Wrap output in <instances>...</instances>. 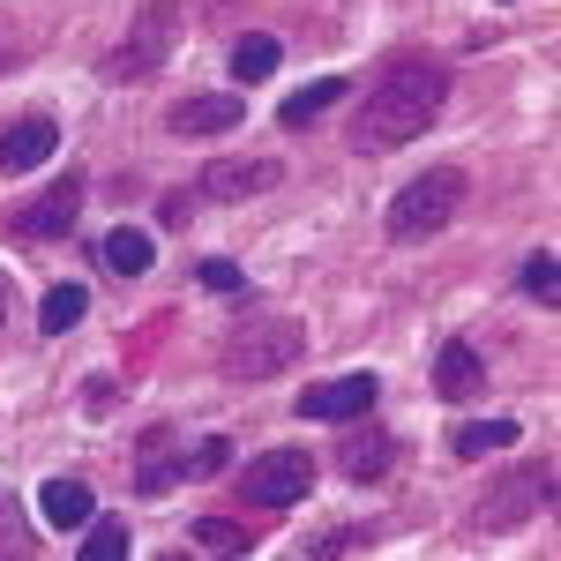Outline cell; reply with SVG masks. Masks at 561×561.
Segmentation results:
<instances>
[{"label": "cell", "mask_w": 561, "mask_h": 561, "mask_svg": "<svg viewBox=\"0 0 561 561\" xmlns=\"http://www.w3.org/2000/svg\"><path fill=\"white\" fill-rule=\"evenodd\" d=\"M442 98H449V68H434V60H389L375 90L359 98V113H352V150H397V142H412L420 128H434V113H442Z\"/></svg>", "instance_id": "1"}, {"label": "cell", "mask_w": 561, "mask_h": 561, "mask_svg": "<svg viewBox=\"0 0 561 561\" xmlns=\"http://www.w3.org/2000/svg\"><path fill=\"white\" fill-rule=\"evenodd\" d=\"M300 352H307V330L293 314H255V322H240V330L217 345V359H225L232 382H270V375H285Z\"/></svg>", "instance_id": "2"}, {"label": "cell", "mask_w": 561, "mask_h": 561, "mask_svg": "<svg viewBox=\"0 0 561 561\" xmlns=\"http://www.w3.org/2000/svg\"><path fill=\"white\" fill-rule=\"evenodd\" d=\"M173 45H180V8L173 0H150V8L135 15L128 38L98 60V76H105V83H142V76H158V68L173 60Z\"/></svg>", "instance_id": "3"}, {"label": "cell", "mask_w": 561, "mask_h": 561, "mask_svg": "<svg viewBox=\"0 0 561 561\" xmlns=\"http://www.w3.org/2000/svg\"><path fill=\"white\" fill-rule=\"evenodd\" d=\"M457 210H465V173H457V165H434V173H420L389 203V240H404V248H412V240H434Z\"/></svg>", "instance_id": "4"}, {"label": "cell", "mask_w": 561, "mask_h": 561, "mask_svg": "<svg viewBox=\"0 0 561 561\" xmlns=\"http://www.w3.org/2000/svg\"><path fill=\"white\" fill-rule=\"evenodd\" d=\"M307 486H314V457L307 449H270L240 472V502L248 510H293V502H307Z\"/></svg>", "instance_id": "5"}, {"label": "cell", "mask_w": 561, "mask_h": 561, "mask_svg": "<svg viewBox=\"0 0 561 561\" xmlns=\"http://www.w3.org/2000/svg\"><path fill=\"white\" fill-rule=\"evenodd\" d=\"M547 502H554V465L539 457V465H524V472H510V479H502V494H494V502H479V510H472V524H479V531H510V524L539 517Z\"/></svg>", "instance_id": "6"}, {"label": "cell", "mask_w": 561, "mask_h": 561, "mask_svg": "<svg viewBox=\"0 0 561 561\" xmlns=\"http://www.w3.org/2000/svg\"><path fill=\"white\" fill-rule=\"evenodd\" d=\"M76 217H83V180L60 173V180L38 195V203H23V210L8 217V232H15V240H31V248H45V240H60Z\"/></svg>", "instance_id": "7"}, {"label": "cell", "mask_w": 561, "mask_h": 561, "mask_svg": "<svg viewBox=\"0 0 561 561\" xmlns=\"http://www.w3.org/2000/svg\"><path fill=\"white\" fill-rule=\"evenodd\" d=\"M375 397H382V382H375V375H337V382L300 389V420L352 427V420H367V412H375Z\"/></svg>", "instance_id": "8"}, {"label": "cell", "mask_w": 561, "mask_h": 561, "mask_svg": "<svg viewBox=\"0 0 561 561\" xmlns=\"http://www.w3.org/2000/svg\"><path fill=\"white\" fill-rule=\"evenodd\" d=\"M277 180H285L277 158H225L203 173V203H248V195H270Z\"/></svg>", "instance_id": "9"}, {"label": "cell", "mask_w": 561, "mask_h": 561, "mask_svg": "<svg viewBox=\"0 0 561 561\" xmlns=\"http://www.w3.org/2000/svg\"><path fill=\"white\" fill-rule=\"evenodd\" d=\"M53 150H60V121L31 113V121H15V128L0 135V173H38Z\"/></svg>", "instance_id": "10"}, {"label": "cell", "mask_w": 561, "mask_h": 561, "mask_svg": "<svg viewBox=\"0 0 561 561\" xmlns=\"http://www.w3.org/2000/svg\"><path fill=\"white\" fill-rule=\"evenodd\" d=\"M479 382H486V359H479V345H472V337H449V345L434 352V389H442L449 404L479 397Z\"/></svg>", "instance_id": "11"}, {"label": "cell", "mask_w": 561, "mask_h": 561, "mask_svg": "<svg viewBox=\"0 0 561 561\" xmlns=\"http://www.w3.org/2000/svg\"><path fill=\"white\" fill-rule=\"evenodd\" d=\"M240 121H248V113H240V98H225V90H217V98H180L165 128L187 135V142H203V135H225V128H240Z\"/></svg>", "instance_id": "12"}, {"label": "cell", "mask_w": 561, "mask_h": 561, "mask_svg": "<svg viewBox=\"0 0 561 561\" xmlns=\"http://www.w3.org/2000/svg\"><path fill=\"white\" fill-rule=\"evenodd\" d=\"M389 457H397V442H389L382 427H359V434H345V442H337V465H345V479H382Z\"/></svg>", "instance_id": "13"}, {"label": "cell", "mask_w": 561, "mask_h": 561, "mask_svg": "<svg viewBox=\"0 0 561 561\" xmlns=\"http://www.w3.org/2000/svg\"><path fill=\"white\" fill-rule=\"evenodd\" d=\"M98 262H105L113 277H142V270L158 262V248H150V232H135V225H113V232L98 240Z\"/></svg>", "instance_id": "14"}, {"label": "cell", "mask_w": 561, "mask_h": 561, "mask_svg": "<svg viewBox=\"0 0 561 561\" xmlns=\"http://www.w3.org/2000/svg\"><path fill=\"white\" fill-rule=\"evenodd\" d=\"M277 60H285V45L270 38V31H248V38H232V83H270L277 76Z\"/></svg>", "instance_id": "15"}, {"label": "cell", "mask_w": 561, "mask_h": 561, "mask_svg": "<svg viewBox=\"0 0 561 561\" xmlns=\"http://www.w3.org/2000/svg\"><path fill=\"white\" fill-rule=\"evenodd\" d=\"M330 105H345V76H322V83L293 90V98H285V113H277V121H285V128L300 135L307 121H322V113H330Z\"/></svg>", "instance_id": "16"}, {"label": "cell", "mask_w": 561, "mask_h": 561, "mask_svg": "<svg viewBox=\"0 0 561 561\" xmlns=\"http://www.w3.org/2000/svg\"><path fill=\"white\" fill-rule=\"evenodd\" d=\"M38 510H45V524H90V486L83 479H45V494H38Z\"/></svg>", "instance_id": "17"}, {"label": "cell", "mask_w": 561, "mask_h": 561, "mask_svg": "<svg viewBox=\"0 0 561 561\" xmlns=\"http://www.w3.org/2000/svg\"><path fill=\"white\" fill-rule=\"evenodd\" d=\"M83 307H90L83 285H53V293H45V307H38V330H45V337H68V330L83 322Z\"/></svg>", "instance_id": "18"}, {"label": "cell", "mask_w": 561, "mask_h": 561, "mask_svg": "<svg viewBox=\"0 0 561 561\" xmlns=\"http://www.w3.org/2000/svg\"><path fill=\"white\" fill-rule=\"evenodd\" d=\"M517 420H479V427H457V457H486V449H510L517 442Z\"/></svg>", "instance_id": "19"}, {"label": "cell", "mask_w": 561, "mask_h": 561, "mask_svg": "<svg viewBox=\"0 0 561 561\" xmlns=\"http://www.w3.org/2000/svg\"><path fill=\"white\" fill-rule=\"evenodd\" d=\"M121 554H128V524H121V517H90L83 561H121Z\"/></svg>", "instance_id": "20"}, {"label": "cell", "mask_w": 561, "mask_h": 561, "mask_svg": "<svg viewBox=\"0 0 561 561\" xmlns=\"http://www.w3.org/2000/svg\"><path fill=\"white\" fill-rule=\"evenodd\" d=\"M195 547H203V554H248L255 539H248L240 524H225V517H203L195 524Z\"/></svg>", "instance_id": "21"}, {"label": "cell", "mask_w": 561, "mask_h": 561, "mask_svg": "<svg viewBox=\"0 0 561 561\" xmlns=\"http://www.w3.org/2000/svg\"><path fill=\"white\" fill-rule=\"evenodd\" d=\"M524 293H531L539 307H554V293H561V262L547 255V248H539V255L524 262Z\"/></svg>", "instance_id": "22"}, {"label": "cell", "mask_w": 561, "mask_h": 561, "mask_svg": "<svg viewBox=\"0 0 561 561\" xmlns=\"http://www.w3.org/2000/svg\"><path fill=\"white\" fill-rule=\"evenodd\" d=\"M225 465H232V442H195V449H187V457H180V479H210V472H225Z\"/></svg>", "instance_id": "23"}, {"label": "cell", "mask_w": 561, "mask_h": 561, "mask_svg": "<svg viewBox=\"0 0 561 561\" xmlns=\"http://www.w3.org/2000/svg\"><path fill=\"white\" fill-rule=\"evenodd\" d=\"M203 285H210V293H240V300H248V277H240V262H225V255L203 262Z\"/></svg>", "instance_id": "24"}, {"label": "cell", "mask_w": 561, "mask_h": 561, "mask_svg": "<svg viewBox=\"0 0 561 561\" xmlns=\"http://www.w3.org/2000/svg\"><path fill=\"white\" fill-rule=\"evenodd\" d=\"M352 547H367V531H352V524H330L322 539H307V554H352Z\"/></svg>", "instance_id": "25"}, {"label": "cell", "mask_w": 561, "mask_h": 561, "mask_svg": "<svg viewBox=\"0 0 561 561\" xmlns=\"http://www.w3.org/2000/svg\"><path fill=\"white\" fill-rule=\"evenodd\" d=\"M31 539H23V524H15V510H8V494H0V554H23Z\"/></svg>", "instance_id": "26"}, {"label": "cell", "mask_w": 561, "mask_h": 561, "mask_svg": "<svg viewBox=\"0 0 561 561\" xmlns=\"http://www.w3.org/2000/svg\"><path fill=\"white\" fill-rule=\"evenodd\" d=\"M187 210H195V195H165V210H158V217H165V225H187Z\"/></svg>", "instance_id": "27"}, {"label": "cell", "mask_w": 561, "mask_h": 561, "mask_svg": "<svg viewBox=\"0 0 561 561\" xmlns=\"http://www.w3.org/2000/svg\"><path fill=\"white\" fill-rule=\"evenodd\" d=\"M8 68H15V60H8V38H0V76H8Z\"/></svg>", "instance_id": "28"}, {"label": "cell", "mask_w": 561, "mask_h": 561, "mask_svg": "<svg viewBox=\"0 0 561 561\" xmlns=\"http://www.w3.org/2000/svg\"><path fill=\"white\" fill-rule=\"evenodd\" d=\"M0 314H8V300H0Z\"/></svg>", "instance_id": "29"}]
</instances>
